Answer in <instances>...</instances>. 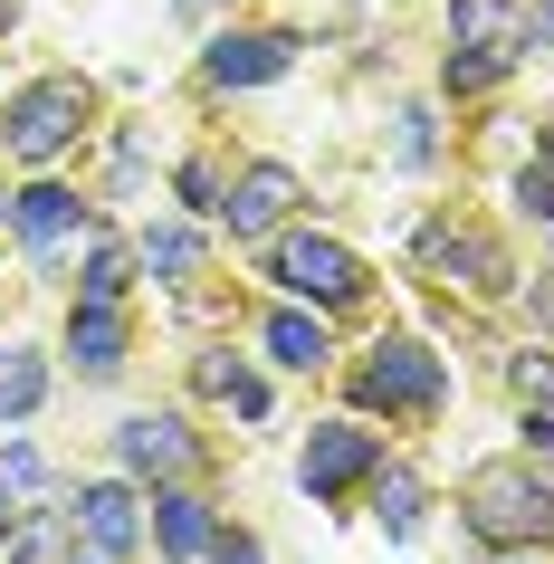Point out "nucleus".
Returning <instances> with one entry per match:
<instances>
[{
  "instance_id": "obj_25",
  "label": "nucleus",
  "mask_w": 554,
  "mask_h": 564,
  "mask_svg": "<svg viewBox=\"0 0 554 564\" xmlns=\"http://www.w3.org/2000/svg\"><path fill=\"white\" fill-rule=\"evenodd\" d=\"M402 163H431V116H421V106L402 116Z\"/></svg>"
},
{
  "instance_id": "obj_22",
  "label": "nucleus",
  "mask_w": 554,
  "mask_h": 564,
  "mask_svg": "<svg viewBox=\"0 0 554 564\" xmlns=\"http://www.w3.org/2000/svg\"><path fill=\"white\" fill-rule=\"evenodd\" d=\"M517 202H525V210H535V220L554 230V163H525V173H517Z\"/></svg>"
},
{
  "instance_id": "obj_21",
  "label": "nucleus",
  "mask_w": 554,
  "mask_h": 564,
  "mask_svg": "<svg viewBox=\"0 0 554 564\" xmlns=\"http://www.w3.org/2000/svg\"><path fill=\"white\" fill-rule=\"evenodd\" d=\"M421 507H431V498H421V478H411V469L373 478V517H382L392 535H421Z\"/></svg>"
},
{
  "instance_id": "obj_2",
  "label": "nucleus",
  "mask_w": 554,
  "mask_h": 564,
  "mask_svg": "<svg viewBox=\"0 0 554 564\" xmlns=\"http://www.w3.org/2000/svg\"><path fill=\"white\" fill-rule=\"evenodd\" d=\"M77 124H87V87H77V77H39V87L10 96L0 144L20 153V163H58V153L77 144Z\"/></svg>"
},
{
  "instance_id": "obj_32",
  "label": "nucleus",
  "mask_w": 554,
  "mask_h": 564,
  "mask_svg": "<svg viewBox=\"0 0 554 564\" xmlns=\"http://www.w3.org/2000/svg\"><path fill=\"white\" fill-rule=\"evenodd\" d=\"M545 153H554V124H545Z\"/></svg>"
},
{
  "instance_id": "obj_1",
  "label": "nucleus",
  "mask_w": 554,
  "mask_h": 564,
  "mask_svg": "<svg viewBox=\"0 0 554 564\" xmlns=\"http://www.w3.org/2000/svg\"><path fill=\"white\" fill-rule=\"evenodd\" d=\"M468 535H488V545H535V535H554V478L517 469V459L478 469L468 478Z\"/></svg>"
},
{
  "instance_id": "obj_8",
  "label": "nucleus",
  "mask_w": 554,
  "mask_h": 564,
  "mask_svg": "<svg viewBox=\"0 0 554 564\" xmlns=\"http://www.w3.org/2000/svg\"><path fill=\"white\" fill-rule=\"evenodd\" d=\"M202 67H210V87H268V77L296 67V39L287 30H220Z\"/></svg>"
},
{
  "instance_id": "obj_27",
  "label": "nucleus",
  "mask_w": 554,
  "mask_h": 564,
  "mask_svg": "<svg viewBox=\"0 0 554 564\" xmlns=\"http://www.w3.org/2000/svg\"><path fill=\"white\" fill-rule=\"evenodd\" d=\"M182 10H192V20H210V10H220V0H182Z\"/></svg>"
},
{
  "instance_id": "obj_29",
  "label": "nucleus",
  "mask_w": 554,
  "mask_h": 564,
  "mask_svg": "<svg viewBox=\"0 0 554 564\" xmlns=\"http://www.w3.org/2000/svg\"><path fill=\"white\" fill-rule=\"evenodd\" d=\"M67 564H116V555H87V545H77V555H67Z\"/></svg>"
},
{
  "instance_id": "obj_18",
  "label": "nucleus",
  "mask_w": 554,
  "mask_h": 564,
  "mask_svg": "<svg viewBox=\"0 0 554 564\" xmlns=\"http://www.w3.org/2000/svg\"><path fill=\"white\" fill-rule=\"evenodd\" d=\"M124 288H134V249L96 230L87 239V306H124Z\"/></svg>"
},
{
  "instance_id": "obj_3",
  "label": "nucleus",
  "mask_w": 554,
  "mask_h": 564,
  "mask_svg": "<svg viewBox=\"0 0 554 564\" xmlns=\"http://www.w3.org/2000/svg\"><path fill=\"white\" fill-rule=\"evenodd\" d=\"M268 278L287 288V297H316V306H354L363 297V259H354L345 239H325V230H296L268 249Z\"/></svg>"
},
{
  "instance_id": "obj_19",
  "label": "nucleus",
  "mask_w": 554,
  "mask_h": 564,
  "mask_svg": "<svg viewBox=\"0 0 554 564\" xmlns=\"http://www.w3.org/2000/svg\"><path fill=\"white\" fill-rule=\"evenodd\" d=\"M202 392H220L230 412H249V421H268V383L249 373L239 355H202Z\"/></svg>"
},
{
  "instance_id": "obj_6",
  "label": "nucleus",
  "mask_w": 554,
  "mask_h": 564,
  "mask_svg": "<svg viewBox=\"0 0 554 564\" xmlns=\"http://www.w3.org/2000/svg\"><path fill=\"white\" fill-rule=\"evenodd\" d=\"M421 268L431 278H449V288H478V297H497L517 268H507V249H497L488 230H459V220H431L421 230Z\"/></svg>"
},
{
  "instance_id": "obj_31",
  "label": "nucleus",
  "mask_w": 554,
  "mask_h": 564,
  "mask_svg": "<svg viewBox=\"0 0 554 564\" xmlns=\"http://www.w3.org/2000/svg\"><path fill=\"white\" fill-rule=\"evenodd\" d=\"M535 20H545V30H554V0H545V10H535Z\"/></svg>"
},
{
  "instance_id": "obj_5",
  "label": "nucleus",
  "mask_w": 554,
  "mask_h": 564,
  "mask_svg": "<svg viewBox=\"0 0 554 564\" xmlns=\"http://www.w3.org/2000/svg\"><path fill=\"white\" fill-rule=\"evenodd\" d=\"M382 469V441L363 431V421H325V431H306V459H296V478H306V498H345L354 478Z\"/></svg>"
},
{
  "instance_id": "obj_16",
  "label": "nucleus",
  "mask_w": 554,
  "mask_h": 564,
  "mask_svg": "<svg viewBox=\"0 0 554 564\" xmlns=\"http://www.w3.org/2000/svg\"><path fill=\"white\" fill-rule=\"evenodd\" d=\"M39 402H48V364L20 335H0V421H30Z\"/></svg>"
},
{
  "instance_id": "obj_15",
  "label": "nucleus",
  "mask_w": 554,
  "mask_h": 564,
  "mask_svg": "<svg viewBox=\"0 0 554 564\" xmlns=\"http://www.w3.org/2000/svg\"><path fill=\"white\" fill-rule=\"evenodd\" d=\"M259 345L278 364H287V373H316L325 355H335V345H325V316H296V306H278V316H268L259 326Z\"/></svg>"
},
{
  "instance_id": "obj_33",
  "label": "nucleus",
  "mask_w": 554,
  "mask_h": 564,
  "mask_svg": "<svg viewBox=\"0 0 554 564\" xmlns=\"http://www.w3.org/2000/svg\"><path fill=\"white\" fill-rule=\"evenodd\" d=\"M0 20H10V0H0Z\"/></svg>"
},
{
  "instance_id": "obj_7",
  "label": "nucleus",
  "mask_w": 554,
  "mask_h": 564,
  "mask_svg": "<svg viewBox=\"0 0 554 564\" xmlns=\"http://www.w3.org/2000/svg\"><path fill=\"white\" fill-rule=\"evenodd\" d=\"M134 527H144V498L124 488V478H96V488H77V507H67V535L87 545V555H134Z\"/></svg>"
},
{
  "instance_id": "obj_14",
  "label": "nucleus",
  "mask_w": 554,
  "mask_h": 564,
  "mask_svg": "<svg viewBox=\"0 0 554 564\" xmlns=\"http://www.w3.org/2000/svg\"><path fill=\"white\" fill-rule=\"evenodd\" d=\"M67 355H77L87 383L124 373V306H87V297H77V316H67Z\"/></svg>"
},
{
  "instance_id": "obj_10",
  "label": "nucleus",
  "mask_w": 554,
  "mask_h": 564,
  "mask_svg": "<svg viewBox=\"0 0 554 564\" xmlns=\"http://www.w3.org/2000/svg\"><path fill=\"white\" fill-rule=\"evenodd\" d=\"M116 459H124L134 478H182L192 459H202V441H192L173 412H134V421L116 431Z\"/></svg>"
},
{
  "instance_id": "obj_23",
  "label": "nucleus",
  "mask_w": 554,
  "mask_h": 564,
  "mask_svg": "<svg viewBox=\"0 0 554 564\" xmlns=\"http://www.w3.org/2000/svg\"><path fill=\"white\" fill-rule=\"evenodd\" d=\"M507 58H478V48H449V87H488Z\"/></svg>"
},
{
  "instance_id": "obj_12",
  "label": "nucleus",
  "mask_w": 554,
  "mask_h": 564,
  "mask_svg": "<svg viewBox=\"0 0 554 564\" xmlns=\"http://www.w3.org/2000/svg\"><path fill=\"white\" fill-rule=\"evenodd\" d=\"M153 535H163L173 564H202L210 545H220V517H210V498H192V488H163V498H153Z\"/></svg>"
},
{
  "instance_id": "obj_26",
  "label": "nucleus",
  "mask_w": 554,
  "mask_h": 564,
  "mask_svg": "<svg viewBox=\"0 0 554 564\" xmlns=\"http://www.w3.org/2000/svg\"><path fill=\"white\" fill-rule=\"evenodd\" d=\"M210 564H268V555L249 545V535H220V545H210Z\"/></svg>"
},
{
  "instance_id": "obj_17",
  "label": "nucleus",
  "mask_w": 554,
  "mask_h": 564,
  "mask_svg": "<svg viewBox=\"0 0 554 564\" xmlns=\"http://www.w3.org/2000/svg\"><path fill=\"white\" fill-rule=\"evenodd\" d=\"M134 259H144L153 278H163V288H192V278H202V230L163 220V230H144V249H134Z\"/></svg>"
},
{
  "instance_id": "obj_28",
  "label": "nucleus",
  "mask_w": 554,
  "mask_h": 564,
  "mask_svg": "<svg viewBox=\"0 0 554 564\" xmlns=\"http://www.w3.org/2000/svg\"><path fill=\"white\" fill-rule=\"evenodd\" d=\"M535 297H545V326H554V278H545V288H535Z\"/></svg>"
},
{
  "instance_id": "obj_30",
  "label": "nucleus",
  "mask_w": 554,
  "mask_h": 564,
  "mask_svg": "<svg viewBox=\"0 0 554 564\" xmlns=\"http://www.w3.org/2000/svg\"><path fill=\"white\" fill-rule=\"evenodd\" d=\"M0 535H10V498H0Z\"/></svg>"
},
{
  "instance_id": "obj_11",
  "label": "nucleus",
  "mask_w": 554,
  "mask_h": 564,
  "mask_svg": "<svg viewBox=\"0 0 554 564\" xmlns=\"http://www.w3.org/2000/svg\"><path fill=\"white\" fill-rule=\"evenodd\" d=\"M220 210H230V239H268L296 210V173H287V163H249V173L230 182V202H220Z\"/></svg>"
},
{
  "instance_id": "obj_9",
  "label": "nucleus",
  "mask_w": 554,
  "mask_h": 564,
  "mask_svg": "<svg viewBox=\"0 0 554 564\" xmlns=\"http://www.w3.org/2000/svg\"><path fill=\"white\" fill-rule=\"evenodd\" d=\"M20 239H30V259L48 268L67 239H96V220H87V202H77L67 182H30V192H20Z\"/></svg>"
},
{
  "instance_id": "obj_4",
  "label": "nucleus",
  "mask_w": 554,
  "mask_h": 564,
  "mask_svg": "<svg viewBox=\"0 0 554 564\" xmlns=\"http://www.w3.org/2000/svg\"><path fill=\"white\" fill-rule=\"evenodd\" d=\"M354 392H363V402H382V412H421V421H431V412H439V392H449V373H439L431 345H411V335H382L373 364L354 373Z\"/></svg>"
},
{
  "instance_id": "obj_24",
  "label": "nucleus",
  "mask_w": 554,
  "mask_h": 564,
  "mask_svg": "<svg viewBox=\"0 0 554 564\" xmlns=\"http://www.w3.org/2000/svg\"><path fill=\"white\" fill-rule=\"evenodd\" d=\"M182 202H192V210H220V173H210V163H182Z\"/></svg>"
},
{
  "instance_id": "obj_13",
  "label": "nucleus",
  "mask_w": 554,
  "mask_h": 564,
  "mask_svg": "<svg viewBox=\"0 0 554 564\" xmlns=\"http://www.w3.org/2000/svg\"><path fill=\"white\" fill-rule=\"evenodd\" d=\"M449 30H459V48H478V58H517L535 20H525L517 0H449Z\"/></svg>"
},
{
  "instance_id": "obj_20",
  "label": "nucleus",
  "mask_w": 554,
  "mask_h": 564,
  "mask_svg": "<svg viewBox=\"0 0 554 564\" xmlns=\"http://www.w3.org/2000/svg\"><path fill=\"white\" fill-rule=\"evenodd\" d=\"M507 373H517V402H525V421H535V441L554 449V355H517Z\"/></svg>"
}]
</instances>
